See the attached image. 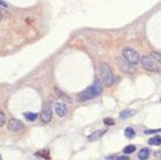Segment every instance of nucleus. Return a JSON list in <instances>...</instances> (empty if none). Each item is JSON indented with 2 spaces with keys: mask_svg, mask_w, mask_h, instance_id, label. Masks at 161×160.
I'll return each mask as SVG.
<instances>
[{
  "mask_svg": "<svg viewBox=\"0 0 161 160\" xmlns=\"http://www.w3.org/2000/svg\"><path fill=\"white\" fill-rule=\"evenodd\" d=\"M140 62L144 69L153 72H159L161 74V63L158 61L157 58H154L152 55H145L140 58Z\"/></svg>",
  "mask_w": 161,
  "mask_h": 160,
  "instance_id": "obj_1",
  "label": "nucleus"
},
{
  "mask_svg": "<svg viewBox=\"0 0 161 160\" xmlns=\"http://www.w3.org/2000/svg\"><path fill=\"white\" fill-rule=\"evenodd\" d=\"M102 92V87H100V83H99L98 80H96L90 85L89 88H86L85 90H83L82 92L80 93V98L82 101H86V99H91V98L96 97L100 95Z\"/></svg>",
  "mask_w": 161,
  "mask_h": 160,
  "instance_id": "obj_2",
  "label": "nucleus"
},
{
  "mask_svg": "<svg viewBox=\"0 0 161 160\" xmlns=\"http://www.w3.org/2000/svg\"><path fill=\"white\" fill-rule=\"evenodd\" d=\"M98 70H99V75H100V80L103 82L104 84L106 85V87H111L113 84V74H112V70L110 66L107 64V63H104V62H100L99 63V67H98Z\"/></svg>",
  "mask_w": 161,
  "mask_h": 160,
  "instance_id": "obj_3",
  "label": "nucleus"
},
{
  "mask_svg": "<svg viewBox=\"0 0 161 160\" xmlns=\"http://www.w3.org/2000/svg\"><path fill=\"white\" fill-rule=\"evenodd\" d=\"M123 58L127 60L131 64H137V63L140 62V55L138 54L137 50H134L133 48H130V47H125L123 49Z\"/></svg>",
  "mask_w": 161,
  "mask_h": 160,
  "instance_id": "obj_4",
  "label": "nucleus"
},
{
  "mask_svg": "<svg viewBox=\"0 0 161 160\" xmlns=\"http://www.w3.org/2000/svg\"><path fill=\"white\" fill-rule=\"evenodd\" d=\"M117 63H118V67L120 68L121 71H125L127 74H133L135 71V68L133 67V64H131L127 60H125L124 58H119L117 60Z\"/></svg>",
  "mask_w": 161,
  "mask_h": 160,
  "instance_id": "obj_5",
  "label": "nucleus"
},
{
  "mask_svg": "<svg viewBox=\"0 0 161 160\" xmlns=\"http://www.w3.org/2000/svg\"><path fill=\"white\" fill-rule=\"evenodd\" d=\"M51 116H53V111H51V107L48 104H45V107L42 109L41 112V120L43 123H49L51 119Z\"/></svg>",
  "mask_w": 161,
  "mask_h": 160,
  "instance_id": "obj_6",
  "label": "nucleus"
},
{
  "mask_svg": "<svg viewBox=\"0 0 161 160\" xmlns=\"http://www.w3.org/2000/svg\"><path fill=\"white\" fill-rule=\"evenodd\" d=\"M7 128H8L9 131H12V132H18L20 130L25 129V125L18 119H12L8 122V124H7Z\"/></svg>",
  "mask_w": 161,
  "mask_h": 160,
  "instance_id": "obj_7",
  "label": "nucleus"
},
{
  "mask_svg": "<svg viewBox=\"0 0 161 160\" xmlns=\"http://www.w3.org/2000/svg\"><path fill=\"white\" fill-rule=\"evenodd\" d=\"M55 112L58 117H63L67 113V105L63 102H57L55 104Z\"/></svg>",
  "mask_w": 161,
  "mask_h": 160,
  "instance_id": "obj_8",
  "label": "nucleus"
},
{
  "mask_svg": "<svg viewBox=\"0 0 161 160\" xmlns=\"http://www.w3.org/2000/svg\"><path fill=\"white\" fill-rule=\"evenodd\" d=\"M104 133H105V131H104V130L95 131V132H92V133H91L89 136V137H88V139H89L90 142H95V140H98L99 138L102 137V136H103Z\"/></svg>",
  "mask_w": 161,
  "mask_h": 160,
  "instance_id": "obj_9",
  "label": "nucleus"
},
{
  "mask_svg": "<svg viewBox=\"0 0 161 160\" xmlns=\"http://www.w3.org/2000/svg\"><path fill=\"white\" fill-rule=\"evenodd\" d=\"M134 113H135L134 110H124V111L120 112V118L121 119H127V118L132 117Z\"/></svg>",
  "mask_w": 161,
  "mask_h": 160,
  "instance_id": "obj_10",
  "label": "nucleus"
},
{
  "mask_svg": "<svg viewBox=\"0 0 161 160\" xmlns=\"http://www.w3.org/2000/svg\"><path fill=\"white\" fill-rule=\"evenodd\" d=\"M148 157H149V150L146 148V147H144L143 150L139 152V159L145 160V159H147Z\"/></svg>",
  "mask_w": 161,
  "mask_h": 160,
  "instance_id": "obj_11",
  "label": "nucleus"
},
{
  "mask_svg": "<svg viewBox=\"0 0 161 160\" xmlns=\"http://www.w3.org/2000/svg\"><path fill=\"white\" fill-rule=\"evenodd\" d=\"M148 144H149V145H152V146H159V145L161 144V137L157 136V137L151 138V139L148 140Z\"/></svg>",
  "mask_w": 161,
  "mask_h": 160,
  "instance_id": "obj_12",
  "label": "nucleus"
},
{
  "mask_svg": "<svg viewBox=\"0 0 161 160\" xmlns=\"http://www.w3.org/2000/svg\"><path fill=\"white\" fill-rule=\"evenodd\" d=\"M23 116H25V118H26L28 122H34V120L37 118V115L34 113V112H26Z\"/></svg>",
  "mask_w": 161,
  "mask_h": 160,
  "instance_id": "obj_13",
  "label": "nucleus"
},
{
  "mask_svg": "<svg viewBox=\"0 0 161 160\" xmlns=\"http://www.w3.org/2000/svg\"><path fill=\"white\" fill-rule=\"evenodd\" d=\"M124 134H125L126 138H133L135 136V131L132 128H126L125 131H124Z\"/></svg>",
  "mask_w": 161,
  "mask_h": 160,
  "instance_id": "obj_14",
  "label": "nucleus"
},
{
  "mask_svg": "<svg viewBox=\"0 0 161 160\" xmlns=\"http://www.w3.org/2000/svg\"><path fill=\"white\" fill-rule=\"evenodd\" d=\"M134 150H135V146L129 145V146H126L125 148H124V153H125V154H131V153L134 152Z\"/></svg>",
  "mask_w": 161,
  "mask_h": 160,
  "instance_id": "obj_15",
  "label": "nucleus"
},
{
  "mask_svg": "<svg viewBox=\"0 0 161 160\" xmlns=\"http://www.w3.org/2000/svg\"><path fill=\"white\" fill-rule=\"evenodd\" d=\"M104 123H105L106 125H113L115 124L113 119H111V118H105V119H104Z\"/></svg>",
  "mask_w": 161,
  "mask_h": 160,
  "instance_id": "obj_16",
  "label": "nucleus"
},
{
  "mask_svg": "<svg viewBox=\"0 0 161 160\" xmlns=\"http://www.w3.org/2000/svg\"><path fill=\"white\" fill-rule=\"evenodd\" d=\"M157 132H161V129H158V130H146V131H145V133H147V134H149V133H157Z\"/></svg>",
  "mask_w": 161,
  "mask_h": 160,
  "instance_id": "obj_17",
  "label": "nucleus"
},
{
  "mask_svg": "<svg viewBox=\"0 0 161 160\" xmlns=\"http://www.w3.org/2000/svg\"><path fill=\"white\" fill-rule=\"evenodd\" d=\"M4 123H5V115H4V112L1 111V112H0V125L2 126Z\"/></svg>",
  "mask_w": 161,
  "mask_h": 160,
  "instance_id": "obj_18",
  "label": "nucleus"
},
{
  "mask_svg": "<svg viewBox=\"0 0 161 160\" xmlns=\"http://www.w3.org/2000/svg\"><path fill=\"white\" fill-rule=\"evenodd\" d=\"M117 160H129V158L127 157H119Z\"/></svg>",
  "mask_w": 161,
  "mask_h": 160,
  "instance_id": "obj_19",
  "label": "nucleus"
}]
</instances>
